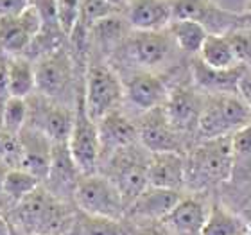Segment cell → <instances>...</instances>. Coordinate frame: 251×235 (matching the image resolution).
I'll use <instances>...</instances> for the list:
<instances>
[{
  "label": "cell",
  "instance_id": "ab89813d",
  "mask_svg": "<svg viewBox=\"0 0 251 235\" xmlns=\"http://www.w3.org/2000/svg\"><path fill=\"white\" fill-rule=\"evenodd\" d=\"M108 2H110L111 5H115L117 9H119V7H121L122 4H126V0H108Z\"/></svg>",
  "mask_w": 251,
  "mask_h": 235
},
{
  "label": "cell",
  "instance_id": "ac0fdd59",
  "mask_svg": "<svg viewBox=\"0 0 251 235\" xmlns=\"http://www.w3.org/2000/svg\"><path fill=\"white\" fill-rule=\"evenodd\" d=\"M126 22L133 31H165L173 22L169 0H129Z\"/></svg>",
  "mask_w": 251,
  "mask_h": 235
},
{
  "label": "cell",
  "instance_id": "f35d334b",
  "mask_svg": "<svg viewBox=\"0 0 251 235\" xmlns=\"http://www.w3.org/2000/svg\"><path fill=\"white\" fill-rule=\"evenodd\" d=\"M0 235H11L9 223L4 219V215H0Z\"/></svg>",
  "mask_w": 251,
  "mask_h": 235
},
{
  "label": "cell",
  "instance_id": "5bb4252c",
  "mask_svg": "<svg viewBox=\"0 0 251 235\" xmlns=\"http://www.w3.org/2000/svg\"><path fill=\"white\" fill-rule=\"evenodd\" d=\"M20 142V162L18 167L36 176L40 182H45L52 160L54 142L43 131L27 124L18 135Z\"/></svg>",
  "mask_w": 251,
  "mask_h": 235
},
{
  "label": "cell",
  "instance_id": "8fae6325",
  "mask_svg": "<svg viewBox=\"0 0 251 235\" xmlns=\"http://www.w3.org/2000/svg\"><path fill=\"white\" fill-rule=\"evenodd\" d=\"M138 142L149 153H165L183 149V136L174 130L165 111V104L140 115L138 120Z\"/></svg>",
  "mask_w": 251,
  "mask_h": 235
},
{
  "label": "cell",
  "instance_id": "484cf974",
  "mask_svg": "<svg viewBox=\"0 0 251 235\" xmlns=\"http://www.w3.org/2000/svg\"><path fill=\"white\" fill-rule=\"evenodd\" d=\"M65 235H131V232L122 219L97 217L79 210V214L74 215Z\"/></svg>",
  "mask_w": 251,
  "mask_h": 235
},
{
  "label": "cell",
  "instance_id": "b9f144b4",
  "mask_svg": "<svg viewBox=\"0 0 251 235\" xmlns=\"http://www.w3.org/2000/svg\"><path fill=\"white\" fill-rule=\"evenodd\" d=\"M144 235H169V234H160V232H156V230H149V232H146Z\"/></svg>",
  "mask_w": 251,
  "mask_h": 235
},
{
  "label": "cell",
  "instance_id": "3957f363",
  "mask_svg": "<svg viewBox=\"0 0 251 235\" xmlns=\"http://www.w3.org/2000/svg\"><path fill=\"white\" fill-rule=\"evenodd\" d=\"M251 124V110L237 92L206 94L198 135L203 140L231 136Z\"/></svg>",
  "mask_w": 251,
  "mask_h": 235
},
{
  "label": "cell",
  "instance_id": "8d00e7d4",
  "mask_svg": "<svg viewBox=\"0 0 251 235\" xmlns=\"http://www.w3.org/2000/svg\"><path fill=\"white\" fill-rule=\"evenodd\" d=\"M31 0H0V16L4 15H18L29 7Z\"/></svg>",
  "mask_w": 251,
  "mask_h": 235
},
{
  "label": "cell",
  "instance_id": "7a4b0ae2",
  "mask_svg": "<svg viewBox=\"0 0 251 235\" xmlns=\"http://www.w3.org/2000/svg\"><path fill=\"white\" fill-rule=\"evenodd\" d=\"M16 219L29 235H65L74 215H70L63 199L40 185L18 203Z\"/></svg>",
  "mask_w": 251,
  "mask_h": 235
},
{
  "label": "cell",
  "instance_id": "7c38bea8",
  "mask_svg": "<svg viewBox=\"0 0 251 235\" xmlns=\"http://www.w3.org/2000/svg\"><path fill=\"white\" fill-rule=\"evenodd\" d=\"M204 99L206 95L199 94L188 86H176L173 92H169L165 101V111L174 130L181 136L198 133Z\"/></svg>",
  "mask_w": 251,
  "mask_h": 235
},
{
  "label": "cell",
  "instance_id": "4316f807",
  "mask_svg": "<svg viewBox=\"0 0 251 235\" xmlns=\"http://www.w3.org/2000/svg\"><path fill=\"white\" fill-rule=\"evenodd\" d=\"M7 76H9L11 97L27 99L36 92V72L27 58H22V56L9 58Z\"/></svg>",
  "mask_w": 251,
  "mask_h": 235
},
{
  "label": "cell",
  "instance_id": "5b68a950",
  "mask_svg": "<svg viewBox=\"0 0 251 235\" xmlns=\"http://www.w3.org/2000/svg\"><path fill=\"white\" fill-rule=\"evenodd\" d=\"M83 86V99L88 115L99 122L108 113L121 110L124 83L108 65H90Z\"/></svg>",
  "mask_w": 251,
  "mask_h": 235
},
{
  "label": "cell",
  "instance_id": "e0dca14e",
  "mask_svg": "<svg viewBox=\"0 0 251 235\" xmlns=\"http://www.w3.org/2000/svg\"><path fill=\"white\" fill-rule=\"evenodd\" d=\"M185 174H187V158L183 157V153L165 151L149 155L147 178L151 187L179 190L185 183Z\"/></svg>",
  "mask_w": 251,
  "mask_h": 235
},
{
  "label": "cell",
  "instance_id": "74e56055",
  "mask_svg": "<svg viewBox=\"0 0 251 235\" xmlns=\"http://www.w3.org/2000/svg\"><path fill=\"white\" fill-rule=\"evenodd\" d=\"M237 94L241 95L251 110V72H244L241 76L239 83H237Z\"/></svg>",
  "mask_w": 251,
  "mask_h": 235
},
{
  "label": "cell",
  "instance_id": "9a60e30c",
  "mask_svg": "<svg viewBox=\"0 0 251 235\" xmlns=\"http://www.w3.org/2000/svg\"><path fill=\"white\" fill-rule=\"evenodd\" d=\"M167 95V86L162 81V78L149 70H140L133 74L124 83V99L140 115L165 104Z\"/></svg>",
  "mask_w": 251,
  "mask_h": 235
},
{
  "label": "cell",
  "instance_id": "cb8c5ba5",
  "mask_svg": "<svg viewBox=\"0 0 251 235\" xmlns=\"http://www.w3.org/2000/svg\"><path fill=\"white\" fill-rule=\"evenodd\" d=\"M246 72L242 67L233 70H214L206 67L199 58L192 61V76L201 88L208 90V94H221V92H237V83L242 74Z\"/></svg>",
  "mask_w": 251,
  "mask_h": 235
},
{
  "label": "cell",
  "instance_id": "d6986e66",
  "mask_svg": "<svg viewBox=\"0 0 251 235\" xmlns=\"http://www.w3.org/2000/svg\"><path fill=\"white\" fill-rule=\"evenodd\" d=\"M208 210L198 198H181L162 219L169 235H203Z\"/></svg>",
  "mask_w": 251,
  "mask_h": 235
},
{
  "label": "cell",
  "instance_id": "277c9868",
  "mask_svg": "<svg viewBox=\"0 0 251 235\" xmlns=\"http://www.w3.org/2000/svg\"><path fill=\"white\" fill-rule=\"evenodd\" d=\"M149 155L151 153L146 147L133 144L111 153L108 157L104 176L119 188L126 205H129L136 196H140L149 187V178H147Z\"/></svg>",
  "mask_w": 251,
  "mask_h": 235
},
{
  "label": "cell",
  "instance_id": "30bf717a",
  "mask_svg": "<svg viewBox=\"0 0 251 235\" xmlns=\"http://www.w3.org/2000/svg\"><path fill=\"white\" fill-rule=\"evenodd\" d=\"M42 18L38 11L29 5L18 15L0 16V49L7 56H22L32 47L34 40L42 32Z\"/></svg>",
  "mask_w": 251,
  "mask_h": 235
},
{
  "label": "cell",
  "instance_id": "603a6c76",
  "mask_svg": "<svg viewBox=\"0 0 251 235\" xmlns=\"http://www.w3.org/2000/svg\"><path fill=\"white\" fill-rule=\"evenodd\" d=\"M196 58H199L206 67L214 70H233L242 65L241 56L237 52L231 38L225 34H212V32L204 40L203 47Z\"/></svg>",
  "mask_w": 251,
  "mask_h": 235
},
{
  "label": "cell",
  "instance_id": "2e32d148",
  "mask_svg": "<svg viewBox=\"0 0 251 235\" xmlns=\"http://www.w3.org/2000/svg\"><path fill=\"white\" fill-rule=\"evenodd\" d=\"M83 173L79 171L77 163L74 162L72 153L68 149V142H59L52 147V160L47 176V188L56 196L63 199L65 196H74Z\"/></svg>",
  "mask_w": 251,
  "mask_h": 235
},
{
  "label": "cell",
  "instance_id": "4fadbf2b",
  "mask_svg": "<svg viewBox=\"0 0 251 235\" xmlns=\"http://www.w3.org/2000/svg\"><path fill=\"white\" fill-rule=\"evenodd\" d=\"M74 113L75 111L70 110L68 106L40 95L34 101V108H29V126L43 131L54 144L68 142L74 126Z\"/></svg>",
  "mask_w": 251,
  "mask_h": 235
},
{
  "label": "cell",
  "instance_id": "7402d4cb",
  "mask_svg": "<svg viewBox=\"0 0 251 235\" xmlns=\"http://www.w3.org/2000/svg\"><path fill=\"white\" fill-rule=\"evenodd\" d=\"M173 7V20L178 18H190L203 24L210 32V27H217L223 31L231 22L228 20L231 13L215 5L212 0H169Z\"/></svg>",
  "mask_w": 251,
  "mask_h": 235
},
{
  "label": "cell",
  "instance_id": "9c48e42d",
  "mask_svg": "<svg viewBox=\"0 0 251 235\" xmlns=\"http://www.w3.org/2000/svg\"><path fill=\"white\" fill-rule=\"evenodd\" d=\"M36 92L47 99L59 101L74 83V63L65 49L43 54L34 65Z\"/></svg>",
  "mask_w": 251,
  "mask_h": 235
},
{
  "label": "cell",
  "instance_id": "836d02e7",
  "mask_svg": "<svg viewBox=\"0 0 251 235\" xmlns=\"http://www.w3.org/2000/svg\"><path fill=\"white\" fill-rule=\"evenodd\" d=\"M56 11L63 34H72L79 24L81 0H56Z\"/></svg>",
  "mask_w": 251,
  "mask_h": 235
},
{
  "label": "cell",
  "instance_id": "f1b7e54d",
  "mask_svg": "<svg viewBox=\"0 0 251 235\" xmlns=\"http://www.w3.org/2000/svg\"><path fill=\"white\" fill-rule=\"evenodd\" d=\"M231 151H233V182L251 180V124L231 135Z\"/></svg>",
  "mask_w": 251,
  "mask_h": 235
},
{
  "label": "cell",
  "instance_id": "52a82bcc",
  "mask_svg": "<svg viewBox=\"0 0 251 235\" xmlns=\"http://www.w3.org/2000/svg\"><path fill=\"white\" fill-rule=\"evenodd\" d=\"M74 199L81 212L108 219H122L127 207L119 188L100 174H88L81 178L74 192Z\"/></svg>",
  "mask_w": 251,
  "mask_h": 235
},
{
  "label": "cell",
  "instance_id": "e575fe53",
  "mask_svg": "<svg viewBox=\"0 0 251 235\" xmlns=\"http://www.w3.org/2000/svg\"><path fill=\"white\" fill-rule=\"evenodd\" d=\"M0 160H5L13 167H18V162H20L18 136L7 133L2 126H0Z\"/></svg>",
  "mask_w": 251,
  "mask_h": 235
},
{
  "label": "cell",
  "instance_id": "7bdbcfd3",
  "mask_svg": "<svg viewBox=\"0 0 251 235\" xmlns=\"http://www.w3.org/2000/svg\"><path fill=\"white\" fill-rule=\"evenodd\" d=\"M127 2H129V0H126V4H127Z\"/></svg>",
  "mask_w": 251,
  "mask_h": 235
},
{
  "label": "cell",
  "instance_id": "44dd1931",
  "mask_svg": "<svg viewBox=\"0 0 251 235\" xmlns=\"http://www.w3.org/2000/svg\"><path fill=\"white\" fill-rule=\"evenodd\" d=\"M181 198L183 196L179 194V190H169V188H158L149 185L127 207L131 214L136 217L162 221L181 201Z\"/></svg>",
  "mask_w": 251,
  "mask_h": 235
},
{
  "label": "cell",
  "instance_id": "4dcf8cb0",
  "mask_svg": "<svg viewBox=\"0 0 251 235\" xmlns=\"http://www.w3.org/2000/svg\"><path fill=\"white\" fill-rule=\"evenodd\" d=\"M115 13H117V7L111 5L108 0H81L79 24L74 31L90 32L95 24H99L104 18H110Z\"/></svg>",
  "mask_w": 251,
  "mask_h": 235
},
{
  "label": "cell",
  "instance_id": "ba28073f",
  "mask_svg": "<svg viewBox=\"0 0 251 235\" xmlns=\"http://www.w3.org/2000/svg\"><path fill=\"white\" fill-rule=\"evenodd\" d=\"M176 43L169 31H133L124 40L127 58L142 70H149L167 63L176 51Z\"/></svg>",
  "mask_w": 251,
  "mask_h": 235
},
{
  "label": "cell",
  "instance_id": "d590c367",
  "mask_svg": "<svg viewBox=\"0 0 251 235\" xmlns=\"http://www.w3.org/2000/svg\"><path fill=\"white\" fill-rule=\"evenodd\" d=\"M7 68H9V58L0 56V113L4 110V104L9 101V76H7Z\"/></svg>",
  "mask_w": 251,
  "mask_h": 235
},
{
  "label": "cell",
  "instance_id": "d4e9b609",
  "mask_svg": "<svg viewBox=\"0 0 251 235\" xmlns=\"http://www.w3.org/2000/svg\"><path fill=\"white\" fill-rule=\"evenodd\" d=\"M169 34L173 36L176 47L181 51V52L188 54V56H198L201 47H203L204 40L208 38V29L199 24L196 20H190V18H178V20H173L171 26L167 27Z\"/></svg>",
  "mask_w": 251,
  "mask_h": 235
},
{
  "label": "cell",
  "instance_id": "6da1fadb",
  "mask_svg": "<svg viewBox=\"0 0 251 235\" xmlns=\"http://www.w3.org/2000/svg\"><path fill=\"white\" fill-rule=\"evenodd\" d=\"M233 151L231 136L203 140L187 157L185 182L192 188H208L217 183L231 180Z\"/></svg>",
  "mask_w": 251,
  "mask_h": 235
},
{
  "label": "cell",
  "instance_id": "d6a6232c",
  "mask_svg": "<svg viewBox=\"0 0 251 235\" xmlns=\"http://www.w3.org/2000/svg\"><path fill=\"white\" fill-rule=\"evenodd\" d=\"M90 32H92V36L95 38V42L99 43L102 49L117 45V43L124 42L126 38H127L124 20H117L115 15L110 16V18L100 20L99 24H95Z\"/></svg>",
  "mask_w": 251,
  "mask_h": 235
},
{
  "label": "cell",
  "instance_id": "1f68e13d",
  "mask_svg": "<svg viewBox=\"0 0 251 235\" xmlns=\"http://www.w3.org/2000/svg\"><path fill=\"white\" fill-rule=\"evenodd\" d=\"M29 120V104L27 99L20 97H9L4 104V110L0 113V126L11 135H20V131L27 126Z\"/></svg>",
  "mask_w": 251,
  "mask_h": 235
},
{
  "label": "cell",
  "instance_id": "f546056e",
  "mask_svg": "<svg viewBox=\"0 0 251 235\" xmlns=\"http://www.w3.org/2000/svg\"><path fill=\"white\" fill-rule=\"evenodd\" d=\"M40 185L42 182L36 176H32L31 173H27L20 167H9L5 171L2 194H5L11 201L18 205L22 199H25L29 194L34 192Z\"/></svg>",
  "mask_w": 251,
  "mask_h": 235
},
{
  "label": "cell",
  "instance_id": "8992f818",
  "mask_svg": "<svg viewBox=\"0 0 251 235\" xmlns=\"http://www.w3.org/2000/svg\"><path fill=\"white\" fill-rule=\"evenodd\" d=\"M74 111L75 113H74V126L68 138V149L83 176H88V174H95L97 171L99 160L102 157V146H100L97 122L88 115L84 106L83 90L79 92Z\"/></svg>",
  "mask_w": 251,
  "mask_h": 235
},
{
  "label": "cell",
  "instance_id": "60d3db41",
  "mask_svg": "<svg viewBox=\"0 0 251 235\" xmlns=\"http://www.w3.org/2000/svg\"><path fill=\"white\" fill-rule=\"evenodd\" d=\"M4 176H5V171L0 167V192H2V185H4Z\"/></svg>",
  "mask_w": 251,
  "mask_h": 235
},
{
  "label": "cell",
  "instance_id": "ffe728a7",
  "mask_svg": "<svg viewBox=\"0 0 251 235\" xmlns=\"http://www.w3.org/2000/svg\"><path fill=\"white\" fill-rule=\"evenodd\" d=\"M97 128H99L102 155L104 153L111 155V153L129 147L138 142V128L121 110L111 111L104 119H100L97 122Z\"/></svg>",
  "mask_w": 251,
  "mask_h": 235
},
{
  "label": "cell",
  "instance_id": "83f0119b",
  "mask_svg": "<svg viewBox=\"0 0 251 235\" xmlns=\"http://www.w3.org/2000/svg\"><path fill=\"white\" fill-rule=\"evenodd\" d=\"M203 235H248V226L237 214L221 205H214L208 209Z\"/></svg>",
  "mask_w": 251,
  "mask_h": 235
}]
</instances>
